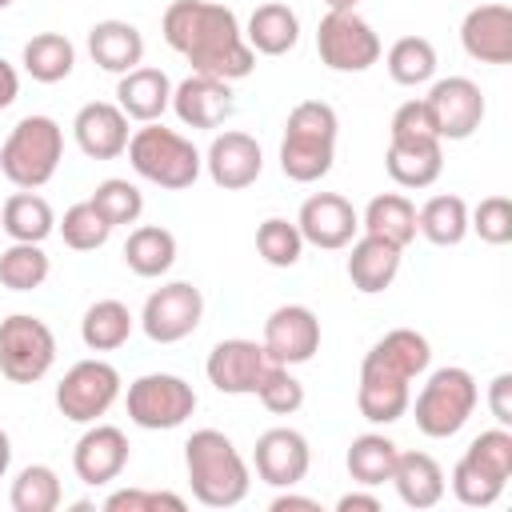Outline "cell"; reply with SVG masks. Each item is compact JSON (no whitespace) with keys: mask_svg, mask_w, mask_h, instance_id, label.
I'll use <instances>...</instances> for the list:
<instances>
[{"mask_svg":"<svg viewBox=\"0 0 512 512\" xmlns=\"http://www.w3.org/2000/svg\"><path fill=\"white\" fill-rule=\"evenodd\" d=\"M184 512V496L176 492H152V488H120L104 500V512Z\"/></svg>","mask_w":512,"mask_h":512,"instance_id":"48","label":"cell"},{"mask_svg":"<svg viewBox=\"0 0 512 512\" xmlns=\"http://www.w3.org/2000/svg\"><path fill=\"white\" fill-rule=\"evenodd\" d=\"M128 116L116 100H88L72 116V140L88 160H116L128 148Z\"/></svg>","mask_w":512,"mask_h":512,"instance_id":"21","label":"cell"},{"mask_svg":"<svg viewBox=\"0 0 512 512\" xmlns=\"http://www.w3.org/2000/svg\"><path fill=\"white\" fill-rule=\"evenodd\" d=\"M88 56L96 68L124 76L144 64V36L132 20H96L88 28Z\"/></svg>","mask_w":512,"mask_h":512,"instance_id":"25","label":"cell"},{"mask_svg":"<svg viewBox=\"0 0 512 512\" xmlns=\"http://www.w3.org/2000/svg\"><path fill=\"white\" fill-rule=\"evenodd\" d=\"M384 168L400 188H432L444 172V140H388Z\"/></svg>","mask_w":512,"mask_h":512,"instance_id":"27","label":"cell"},{"mask_svg":"<svg viewBox=\"0 0 512 512\" xmlns=\"http://www.w3.org/2000/svg\"><path fill=\"white\" fill-rule=\"evenodd\" d=\"M360 228L368 236H380L396 248H408L416 240V204L404 192H380L360 212Z\"/></svg>","mask_w":512,"mask_h":512,"instance_id":"30","label":"cell"},{"mask_svg":"<svg viewBox=\"0 0 512 512\" xmlns=\"http://www.w3.org/2000/svg\"><path fill=\"white\" fill-rule=\"evenodd\" d=\"M368 356L380 360V364H388L392 372H400L408 380H420L428 372V364H432V344L416 328H392V332H384L368 348Z\"/></svg>","mask_w":512,"mask_h":512,"instance_id":"36","label":"cell"},{"mask_svg":"<svg viewBox=\"0 0 512 512\" xmlns=\"http://www.w3.org/2000/svg\"><path fill=\"white\" fill-rule=\"evenodd\" d=\"M448 484H452V496H456L464 508H488V504L500 500V492H504L508 480H500V476H492L488 468H480L476 460L460 456Z\"/></svg>","mask_w":512,"mask_h":512,"instance_id":"43","label":"cell"},{"mask_svg":"<svg viewBox=\"0 0 512 512\" xmlns=\"http://www.w3.org/2000/svg\"><path fill=\"white\" fill-rule=\"evenodd\" d=\"M128 164L140 180L164 188V192H184L200 180L204 172V156L196 152V144L188 136H180L176 128H164L160 120L140 124L128 136Z\"/></svg>","mask_w":512,"mask_h":512,"instance_id":"4","label":"cell"},{"mask_svg":"<svg viewBox=\"0 0 512 512\" xmlns=\"http://www.w3.org/2000/svg\"><path fill=\"white\" fill-rule=\"evenodd\" d=\"M336 512H380V500L372 492H344L336 500Z\"/></svg>","mask_w":512,"mask_h":512,"instance_id":"52","label":"cell"},{"mask_svg":"<svg viewBox=\"0 0 512 512\" xmlns=\"http://www.w3.org/2000/svg\"><path fill=\"white\" fill-rule=\"evenodd\" d=\"M204 320V296L188 280H168L156 292H148L140 308V328L152 344H180L188 340Z\"/></svg>","mask_w":512,"mask_h":512,"instance_id":"11","label":"cell"},{"mask_svg":"<svg viewBox=\"0 0 512 512\" xmlns=\"http://www.w3.org/2000/svg\"><path fill=\"white\" fill-rule=\"evenodd\" d=\"M388 140H440L424 96H420V100H404V104L392 112V120H388Z\"/></svg>","mask_w":512,"mask_h":512,"instance_id":"47","label":"cell"},{"mask_svg":"<svg viewBox=\"0 0 512 512\" xmlns=\"http://www.w3.org/2000/svg\"><path fill=\"white\" fill-rule=\"evenodd\" d=\"M396 440H388L384 432H364L348 444V476L360 484V488H380L392 480V468H396Z\"/></svg>","mask_w":512,"mask_h":512,"instance_id":"35","label":"cell"},{"mask_svg":"<svg viewBox=\"0 0 512 512\" xmlns=\"http://www.w3.org/2000/svg\"><path fill=\"white\" fill-rule=\"evenodd\" d=\"M0 228L8 232V240L44 244V240L56 232V212H52V204H48L40 192L20 188V192H12V196L0 204Z\"/></svg>","mask_w":512,"mask_h":512,"instance_id":"29","label":"cell"},{"mask_svg":"<svg viewBox=\"0 0 512 512\" xmlns=\"http://www.w3.org/2000/svg\"><path fill=\"white\" fill-rule=\"evenodd\" d=\"M464 456H468V460H476L480 468H488L492 476L512 480V432H508L504 424H496V428L480 432V436L464 448Z\"/></svg>","mask_w":512,"mask_h":512,"instance_id":"46","label":"cell"},{"mask_svg":"<svg viewBox=\"0 0 512 512\" xmlns=\"http://www.w3.org/2000/svg\"><path fill=\"white\" fill-rule=\"evenodd\" d=\"M128 420L144 432H172L196 412V388L176 372H144L124 392Z\"/></svg>","mask_w":512,"mask_h":512,"instance_id":"7","label":"cell"},{"mask_svg":"<svg viewBox=\"0 0 512 512\" xmlns=\"http://www.w3.org/2000/svg\"><path fill=\"white\" fill-rule=\"evenodd\" d=\"M260 344L272 364H308L320 352V316L308 304H280L268 312Z\"/></svg>","mask_w":512,"mask_h":512,"instance_id":"13","label":"cell"},{"mask_svg":"<svg viewBox=\"0 0 512 512\" xmlns=\"http://www.w3.org/2000/svg\"><path fill=\"white\" fill-rule=\"evenodd\" d=\"M12 4H16V0H0V12H4V8H12Z\"/></svg>","mask_w":512,"mask_h":512,"instance_id":"55","label":"cell"},{"mask_svg":"<svg viewBox=\"0 0 512 512\" xmlns=\"http://www.w3.org/2000/svg\"><path fill=\"white\" fill-rule=\"evenodd\" d=\"M88 200H92V208H96L112 228L136 224L140 212H144V192H140L132 180H124V176H108V180H100V184L92 188Z\"/></svg>","mask_w":512,"mask_h":512,"instance_id":"40","label":"cell"},{"mask_svg":"<svg viewBox=\"0 0 512 512\" xmlns=\"http://www.w3.org/2000/svg\"><path fill=\"white\" fill-rule=\"evenodd\" d=\"M316 52L332 72H368L380 60L384 44L360 12H324L316 28Z\"/></svg>","mask_w":512,"mask_h":512,"instance_id":"9","label":"cell"},{"mask_svg":"<svg viewBox=\"0 0 512 512\" xmlns=\"http://www.w3.org/2000/svg\"><path fill=\"white\" fill-rule=\"evenodd\" d=\"M488 408H492V416H496V424H512V372H500V376H492V384H488Z\"/></svg>","mask_w":512,"mask_h":512,"instance_id":"49","label":"cell"},{"mask_svg":"<svg viewBox=\"0 0 512 512\" xmlns=\"http://www.w3.org/2000/svg\"><path fill=\"white\" fill-rule=\"evenodd\" d=\"M356 4H360V0H324L328 12H356Z\"/></svg>","mask_w":512,"mask_h":512,"instance_id":"54","label":"cell"},{"mask_svg":"<svg viewBox=\"0 0 512 512\" xmlns=\"http://www.w3.org/2000/svg\"><path fill=\"white\" fill-rule=\"evenodd\" d=\"M424 104L432 112V124H436L440 140H468L484 124V112H488V100H484L480 84L468 80V76L432 80Z\"/></svg>","mask_w":512,"mask_h":512,"instance_id":"12","label":"cell"},{"mask_svg":"<svg viewBox=\"0 0 512 512\" xmlns=\"http://www.w3.org/2000/svg\"><path fill=\"white\" fill-rule=\"evenodd\" d=\"M268 368V352L260 340H244V336H228L220 344H212L208 360H204V376L216 392L224 396H252L260 376Z\"/></svg>","mask_w":512,"mask_h":512,"instance_id":"15","label":"cell"},{"mask_svg":"<svg viewBox=\"0 0 512 512\" xmlns=\"http://www.w3.org/2000/svg\"><path fill=\"white\" fill-rule=\"evenodd\" d=\"M124 264L136 276H144V280L164 276L176 264V236L164 224H140V228H132L128 240H124Z\"/></svg>","mask_w":512,"mask_h":512,"instance_id":"34","label":"cell"},{"mask_svg":"<svg viewBox=\"0 0 512 512\" xmlns=\"http://www.w3.org/2000/svg\"><path fill=\"white\" fill-rule=\"evenodd\" d=\"M400 256H404V248H396L380 236H368V232L356 236L348 244V264H344L352 288L364 292V296H376V292L392 288V280L400 276Z\"/></svg>","mask_w":512,"mask_h":512,"instance_id":"24","label":"cell"},{"mask_svg":"<svg viewBox=\"0 0 512 512\" xmlns=\"http://www.w3.org/2000/svg\"><path fill=\"white\" fill-rule=\"evenodd\" d=\"M460 44L480 64H508L512 60V8L508 4H476L460 20Z\"/></svg>","mask_w":512,"mask_h":512,"instance_id":"22","label":"cell"},{"mask_svg":"<svg viewBox=\"0 0 512 512\" xmlns=\"http://www.w3.org/2000/svg\"><path fill=\"white\" fill-rule=\"evenodd\" d=\"M16 96H20V72H16V64H8V60L0 56V112L12 108Z\"/></svg>","mask_w":512,"mask_h":512,"instance_id":"51","label":"cell"},{"mask_svg":"<svg viewBox=\"0 0 512 512\" xmlns=\"http://www.w3.org/2000/svg\"><path fill=\"white\" fill-rule=\"evenodd\" d=\"M116 104L128 120L136 124H152L172 108V80L164 68L140 64L124 76H116Z\"/></svg>","mask_w":512,"mask_h":512,"instance_id":"23","label":"cell"},{"mask_svg":"<svg viewBox=\"0 0 512 512\" xmlns=\"http://www.w3.org/2000/svg\"><path fill=\"white\" fill-rule=\"evenodd\" d=\"M252 396H256L272 416H292V412L304 408V384L292 376L288 364H272V360H268V368H264V376H260V384H256Z\"/></svg>","mask_w":512,"mask_h":512,"instance_id":"44","label":"cell"},{"mask_svg":"<svg viewBox=\"0 0 512 512\" xmlns=\"http://www.w3.org/2000/svg\"><path fill=\"white\" fill-rule=\"evenodd\" d=\"M52 272V260L40 244H20L12 240L4 252H0V284L8 292H36Z\"/></svg>","mask_w":512,"mask_h":512,"instance_id":"39","label":"cell"},{"mask_svg":"<svg viewBox=\"0 0 512 512\" xmlns=\"http://www.w3.org/2000/svg\"><path fill=\"white\" fill-rule=\"evenodd\" d=\"M64 500L60 476L48 464H24L8 488V504L12 512H56Z\"/></svg>","mask_w":512,"mask_h":512,"instance_id":"37","label":"cell"},{"mask_svg":"<svg viewBox=\"0 0 512 512\" xmlns=\"http://www.w3.org/2000/svg\"><path fill=\"white\" fill-rule=\"evenodd\" d=\"M256 252H260V260L272 264V268H296L300 256H304V236H300L296 220L268 216V220L256 228Z\"/></svg>","mask_w":512,"mask_h":512,"instance_id":"41","label":"cell"},{"mask_svg":"<svg viewBox=\"0 0 512 512\" xmlns=\"http://www.w3.org/2000/svg\"><path fill=\"white\" fill-rule=\"evenodd\" d=\"M8 468H12V436L0 428V480L8 476Z\"/></svg>","mask_w":512,"mask_h":512,"instance_id":"53","label":"cell"},{"mask_svg":"<svg viewBox=\"0 0 512 512\" xmlns=\"http://www.w3.org/2000/svg\"><path fill=\"white\" fill-rule=\"evenodd\" d=\"M408 400H412V380L392 372L388 364L372 360L364 352L360 360V384H356V408L368 424H396L400 416H408Z\"/></svg>","mask_w":512,"mask_h":512,"instance_id":"20","label":"cell"},{"mask_svg":"<svg viewBox=\"0 0 512 512\" xmlns=\"http://www.w3.org/2000/svg\"><path fill=\"white\" fill-rule=\"evenodd\" d=\"M136 328V316L124 300H96L84 308V320H80V340L88 352H116L128 344Z\"/></svg>","mask_w":512,"mask_h":512,"instance_id":"32","label":"cell"},{"mask_svg":"<svg viewBox=\"0 0 512 512\" xmlns=\"http://www.w3.org/2000/svg\"><path fill=\"white\" fill-rule=\"evenodd\" d=\"M400 496V504L424 512V508H436L444 500V468L436 464V456L428 452H396V468H392V480H388Z\"/></svg>","mask_w":512,"mask_h":512,"instance_id":"26","label":"cell"},{"mask_svg":"<svg viewBox=\"0 0 512 512\" xmlns=\"http://www.w3.org/2000/svg\"><path fill=\"white\" fill-rule=\"evenodd\" d=\"M184 472L196 504L204 508H236L252 488L248 460L220 428H196L184 440Z\"/></svg>","mask_w":512,"mask_h":512,"instance_id":"2","label":"cell"},{"mask_svg":"<svg viewBox=\"0 0 512 512\" xmlns=\"http://www.w3.org/2000/svg\"><path fill=\"white\" fill-rule=\"evenodd\" d=\"M244 40L256 56H284L300 44V16L296 8H288L284 0H268L256 4L248 24H244Z\"/></svg>","mask_w":512,"mask_h":512,"instance_id":"28","label":"cell"},{"mask_svg":"<svg viewBox=\"0 0 512 512\" xmlns=\"http://www.w3.org/2000/svg\"><path fill=\"white\" fill-rule=\"evenodd\" d=\"M436 48L428 36H400L388 56H384V68L388 76L400 84V88H416V84H428L436 76Z\"/></svg>","mask_w":512,"mask_h":512,"instance_id":"38","label":"cell"},{"mask_svg":"<svg viewBox=\"0 0 512 512\" xmlns=\"http://www.w3.org/2000/svg\"><path fill=\"white\" fill-rule=\"evenodd\" d=\"M336 136H340V116L324 100H300L280 136V172L292 184H316L332 172L336 160Z\"/></svg>","mask_w":512,"mask_h":512,"instance_id":"3","label":"cell"},{"mask_svg":"<svg viewBox=\"0 0 512 512\" xmlns=\"http://www.w3.org/2000/svg\"><path fill=\"white\" fill-rule=\"evenodd\" d=\"M132 444L116 424H88L84 436L72 448V472L80 476V484L88 488H104L112 480H120V472L128 468Z\"/></svg>","mask_w":512,"mask_h":512,"instance_id":"16","label":"cell"},{"mask_svg":"<svg viewBox=\"0 0 512 512\" xmlns=\"http://www.w3.org/2000/svg\"><path fill=\"white\" fill-rule=\"evenodd\" d=\"M116 400H120V372L100 356L76 360L56 384V408L72 424H96Z\"/></svg>","mask_w":512,"mask_h":512,"instance_id":"10","label":"cell"},{"mask_svg":"<svg viewBox=\"0 0 512 512\" xmlns=\"http://www.w3.org/2000/svg\"><path fill=\"white\" fill-rule=\"evenodd\" d=\"M56 228H60V236H64V244H68L72 252H96V248H104L108 236H112V224L92 208V200L72 204V208L64 212V220H56Z\"/></svg>","mask_w":512,"mask_h":512,"instance_id":"42","label":"cell"},{"mask_svg":"<svg viewBox=\"0 0 512 512\" xmlns=\"http://www.w3.org/2000/svg\"><path fill=\"white\" fill-rule=\"evenodd\" d=\"M416 232L436 248H456L468 236V204L456 192L428 196L416 208Z\"/></svg>","mask_w":512,"mask_h":512,"instance_id":"31","label":"cell"},{"mask_svg":"<svg viewBox=\"0 0 512 512\" xmlns=\"http://www.w3.org/2000/svg\"><path fill=\"white\" fill-rule=\"evenodd\" d=\"M172 112H176V120H180L184 128L212 132V128H220V124L236 112V100H232L228 80L192 72V76H184L180 84H172Z\"/></svg>","mask_w":512,"mask_h":512,"instance_id":"19","label":"cell"},{"mask_svg":"<svg viewBox=\"0 0 512 512\" xmlns=\"http://www.w3.org/2000/svg\"><path fill=\"white\" fill-rule=\"evenodd\" d=\"M56 364V336L32 312H12L0 320V376L12 384H36Z\"/></svg>","mask_w":512,"mask_h":512,"instance_id":"8","label":"cell"},{"mask_svg":"<svg viewBox=\"0 0 512 512\" xmlns=\"http://www.w3.org/2000/svg\"><path fill=\"white\" fill-rule=\"evenodd\" d=\"M160 36L180 52L192 72L216 80H244L256 68V52L244 40V28L228 4L216 0H172L160 16Z\"/></svg>","mask_w":512,"mask_h":512,"instance_id":"1","label":"cell"},{"mask_svg":"<svg viewBox=\"0 0 512 512\" xmlns=\"http://www.w3.org/2000/svg\"><path fill=\"white\" fill-rule=\"evenodd\" d=\"M60 160H64V128L44 112L20 116L0 144V172L16 188H32V192L44 188L56 176Z\"/></svg>","mask_w":512,"mask_h":512,"instance_id":"5","label":"cell"},{"mask_svg":"<svg viewBox=\"0 0 512 512\" xmlns=\"http://www.w3.org/2000/svg\"><path fill=\"white\" fill-rule=\"evenodd\" d=\"M296 228H300L304 244L324 248V252H340L356 240L360 212L340 192H312L296 212Z\"/></svg>","mask_w":512,"mask_h":512,"instance_id":"14","label":"cell"},{"mask_svg":"<svg viewBox=\"0 0 512 512\" xmlns=\"http://www.w3.org/2000/svg\"><path fill=\"white\" fill-rule=\"evenodd\" d=\"M468 232H476L484 244H508L512 240V200L508 196H484L476 208H468Z\"/></svg>","mask_w":512,"mask_h":512,"instance_id":"45","label":"cell"},{"mask_svg":"<svg viewBox=\"0 0 512 512\" xmlns=\"http://www.w3.org/2000/svg\"><path fill=\"white\" fill-rule=\"evenodd\" d=\"M252 464H256V476L268 488H296L312 468L308 436L296 432V428H268V432L256 436Z\"/></svg>","mask_w":512,"mask_h":512,"instance_id":"17","label":"cell"},{"mask_svg":"<svg viewBox=\"0 0 512 512\" xmlns=\"http://www.w3.org/2000/svg\"><path fill=\"white\" fill-rule=\"evenodd\" d=\"M476 404H480L476 376L460 364H444L424 376L420 392L408 400V412L428 440H448L472 420Z\"/></svg>","mask_w":512,"mask_h":512,"instance_id":"6","label":"cell"},{"mask_svg":"<svg viewBox=\"0 0 512 512\" xmlns=\"http://www.w3.org/2000/svg\"><path fill=\"white\" fill-rule=\"evenodd\" d=\"M20 64L24 72L36 80V84H60L72 76L76 68V44L64 36V32H36L24 52H20Z\"/></svg>","mask_w":512,"mask_h":512,"instance_id":"33","label":"cell"},{"mask_svg":"<svg viewBox=\"0 0 512 512\" xmlns=\"http://www.w3.org/2000/svg\"><path fill=\"white\" fill-rule=\"evenodd\" d=\"M268 512H320V504L312 496H296L292 488H280L268 504Z\"/></svg>","mask_w":512,"mask_h":512,"instance_id":"50","label":"cell"},{"mask_svg":"<svg viewBox=\"0 0 512 512\" xmlns=\"http://www.w3.org/2000/svg\"><path fill=\"white\" fill-rule=\"evenodd\" d=\"M204 168H208V176H212L216 188L240 192V188H252V184L260 180V172H264V152H260L256 136L228 128V132H216V136H212V144H208V152H204Z\"/></svg>","mask_w":512,"mask_h":512,"instance_id":"18","label":"cell"}]
</instances>
